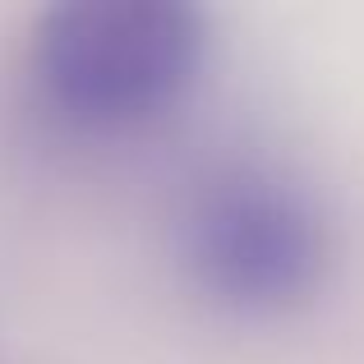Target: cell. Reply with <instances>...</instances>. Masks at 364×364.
Masks as SVG:
<instances>
[{
  "instance_id": "1",
  "label": "cell",
  "mask_w": 364,
  "mask_h": 364,
  "mask_svg": "<svg viewBox=\"0 0 364 364\" xmlns=\"http://www.w3.org/2000/svg\"><path fill=\"white\" fill-rule=\"evenodd\" d=\"M198 60V18L176 0H74L37 28V74L65 111L129 120L157 111Z\"/></svg>"
},
{
  "instance_id": "2",
  "label": "cell",
  "mask_w": 364,
  "mask_h": 364,
  "mask_svg": "<svg viewBox=\"0 0 364 364\" xmlns=\"http://www.w3.org/2000/svg\"><path fill=\"white\" fill-rule=\"evenodd\" d=\"M194 267L235 304H286L318 282L323 226L272 185H226L194 217Z\"/></svg>"
}]
</instances>
